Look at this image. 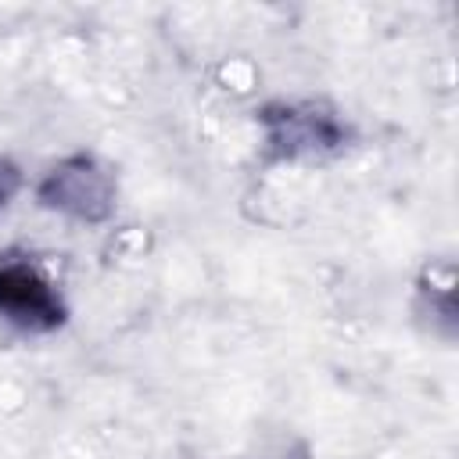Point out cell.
Returning <instances> with one entry per match:
<instances>
[{
  "label": "cell",
  "instance_id": "obj_4",
  "mask_svg": "<svg viewBox=\"0 0 459 459\" xmlns=\"http://www.w3.org/2000/svg\"><path fill=\"white\" fill-rule=\"evenodd\" d=\"M18 186H22V172H18V165H14L11 158H0V212H4L7 201L18 194Z\"/></svg>",
  "mask_w": 459,
  "mask_h": 459
},
{
  "label": "cell",
  "instance_id": "obj_2",
  "mask_svg": "<svg viewBox=\"0 0 459 459\" xmlns=\"http://www.w3.org/2000/svg\"><path fill=\"white\" fill-rule=\"evenodd\" d=\"M36 197L75 222H104L115 212V176L93 154H72L43 176Z\"/></svg>",
  "mask_w": 459,
  "mask_h": 459
},
{
  "label": "cell",
  "instance_id": "obj_1",
  "mask_svg": "<svg viewBox=\"0 0 459 459\" xmlns=\"http://www.w3.org/2000/svg\"><path fill=\"white\" fill-rule=\"evenodd\" d=\"M258 122L265 129L269 158L276 161L316 158V154H330L348 143V126L337 118V111L312 104V100L269 104L258 111Z\"/></svg>",
  "mask_w": 459,
  "mask_h": 459
},
{
  "label": "cell",
  "instance_id": "obj_3",
  "mask_svg": "<svg viewBox=\"0 0 459 459\" xmlns=\"http://www.w3.org/2000/svg\"><path fill=\"white\" fill-rule=\"evenodd\" d=\"M0 316L29 333L65 326L68 308L54 283L29 262H0Z\"/></svg>",
  "mask_w": 459,
  "mask_h": 459
}]
</instances>
